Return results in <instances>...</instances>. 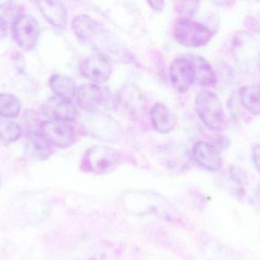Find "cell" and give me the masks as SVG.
Wrapping results in <instances>:
<instances>
[{
	"instance_id": "obj_1",
	"label": "cell",
	"mask_w": 260,
	"mask_h": 260,
	"mask_svg": "<svg viewBox=\"0 0 260 260\" xmlns=\"http://www.w3.org/2000/svg\"><path fill=\"white\" fill-rule=\"evenodd\" d=\"M196 113L202 122L213 131H222L226 127V116L220 100L210 90H202L194 100Z\"/></svg>"
},
{
	"instance_id": "obj_2",
	"label": "cell",
	"mask_w": 260,
	"mask_h": 260,
	"mask_svg": "<svg viewBox=\"0 0 260 260\" xmlns=\"http://www.w3.org/2000/svg\"><path fill=\"white\" fill-rule=\"evenodd\" d=\"M119 161V153L115 149L105 145H93L83 155L81 169L94 174H105L115 170Z\"/></svg>"
},
{
	"instance_id": "obj_3",
	"label": "cell",
	"mask_w": 260,
	"mask_h": 260,
	"mask_svg": "<svg viewBox=\"0 0 260 260\" xmlns=\"http://www.w3.org/2000/svg\"><path fill=\"white\" fill-rule=\"evenodd\" d=\"M174 36L176 41L183 46L200 48L211 40L213 34L211 29L203 24L182 19L175 25Z\"/></svg>"
},
{
	"instance_id": "obj_4",
	"label": "cell",
	"mask_w": 260,
	"mask_h": 260,
	"mask_svg": "<svg viewBox=\"0 0 260 260\" xmlns=\"http://www.w3.org/2000/svg\"><path fill=\"white\" fill-rule=\"evenodd\" d=\"M13 39L24 51H31L37 45L41 28L36 18L30 15H19L15 18L12 26Z\"/></svg>"
},
{
	"instance_id": "obj_5",
	"label": "cell",
	"mask_w": 260,
	"mask_h": 260,
	"mask_svg": "<svg viewBox=\"0 0 260 260\" xmlns=\"http://www.w3.org/2000/svg\"><path fill=\"white\" fill-rule=\"evenodd\" d=\"M40 132L50 144L59 148H69L75 143V131L73 126L65 121H43Z\"/></svg>"
},
{
	"instance_id": "obj_6",
	"label": "cell",
	"mask_w": 260,
	"mask_h": 260,
	"mask_svg": "<svg viewBox=\"0 0 260 260\" xmlns=\"http://www.w3.org/2000/svg\"><path fill=\"white\" fill-rule=\"evenodd\" d=\"M172 86L179 93L186 92L196 83V72L192 62L187 55L173 60L170 68Z\"/></svg>"
},
{
	"instance_id": "obj_7",
	"label": "cell",
	"mask_w": 260,
	"mask_h": 260,
	"mask_svg": "<svg viewBox=\"0 0 260 260\" xmlns=\"http://www.w3.org/2000/svg\"><path fill=\"white\" fill-rule=\"evenodd\" d=\"M80 71L84 78L93 83H105L112 75L110 58L100 52L88 56L80 63Z\"/></svg>"
},
{
	"instance_id": "obj_8",
	"label": "cell",
	"mask_w": 260,
	"mask_h": 260,
	"mask_svg": "<svg viewBox=\"0 0 260 260\" xmlns=\"http://www.w3.org/2000/svg\"><path fill=\"white\" fill-rule=\"evenodd\" d=\"M45 116L55 121H73L77 118V106L71 100L54 96L48 99L43 106Z\"/></svg>"
},
{
	"instance_id": "obj_9",
	"label": "cell",
	"mask_w": 260,
	"mask_h": 260,
	"mask_svg": "<svg viewBox=\"0 0 260 260\" xmlns=\"http://www.w3.org/2000/svg\"><path fill=\"white\" fill-rule=\"evenodd\" d=\"M75 36L85 42H94L106 32L101 24L87 15H78L72 21Z\"/></svg>"
},
{
	"instance_id": "obj_10",
	"label": "cell",
	"mask_w": 260,
	"mask_h": 260,
	"mask_svg": "<svg viewBox=\"0 0 260 260\" xmlns=\"http://www.w3.org/2000/svg\"><path fill=\"white\" fill-rule=\"evenodd\" d=\"M193 158L201 167L217 171L222 166L221 156L214 146L205 141H198L193 146Z\"/></svg>"
},
{
	"instance_id": "obj_11",
	"label": "cell",
	"mask_w": 260,
	"mask_h": 260,
	"mask_svg": "<svg viewBox=\"0 0 260 260\" xmlns=\"http://www.w3.org/2000/svg\"><path fill=\"white\" fill-rule=\"evenodd\" d=\"M76 96L80 109L87 113H93L101 106L103 92L101 88L95 83H85L78 88Z\"/></svg>"
},
{
	"instance_id": "obj_12",
	"label": "cell",
	"mask_w": 260,
	"mask_h": 260,
	"mask_svg": "<svg viewBox=\"0 0 260 260\" xmlns=\"http://www.w3.org/2000/svg\"><path fill=\"white\" fill-rule=\"evenodd\" d=\"M47 22L57 29H63L68 22V11L60 1H39L36 3Z\"/></svg>"
},
{
	"instance_id": "obj_13",
	"label": "cell",
	"mask_w": 260,
	"mask_h": 260,
	"mask_svg": "<svg viewBox=\"0 0 260 260\" xmlns=\"http://www.w3.org/2000/svg\"><path fill=\"white\" fill-rule=\"evenodd\" d=\"M25 153L31 160L45 161L52 156L54 149L41 133L33 134L27 135Z\"/></svg>"
},
{
	"instance_id": "obj_14",
	"label": "cell",
	"mask_w": 260,
	"mask_h": 260,
	"mask_svg": "<svg viewBox=\"0 0 260 260\" xmlns=\"http://www.w3.org/2000/svg\"><path fill=\"white\" fill-rule=\"evenodd\" d=\"M150 119L153 128L159 133H170L176 126V119L174 115L162 103H156L152 107Z\"/></svg>"
},
{
	"instance_id": "obj_15",
	"label": "cell",
	"mask_w": 260,
	"mask_h": 260,
	"mask_svg": "<svg viewBox=\"0 0 260 260\" xmlns=\"http://www.w3.org/2000/svg\"><path fill=\"white\" fill-rule=\"evenodd\" d=\"M188 56L194 66L196 83L204 87L214 86L217 82V77L211 63L201 56L194 54H188Z\"/></svg>"
},
{
	"instance_id": "obj_16",
	"label": "cell",
	"mask_w": 260,
	"mask_h": 260,
	"mask_svg": "<svg viewBox=\"0 0 260 260\" xmlns=\"http://www.w3.org/2000/svg\"><path fill=\"white\" fill-rule=\"evenodd\" d=\"M118 100L122 107L132 113L141 110L146 101L142 91L135 85L124 86L118 94Z\"/></svg>"
},
{
	"instance_id": "obj_17",
	"label": "cell",
	"mask_w": 260,
	"mask_h": 260,
	"mask_svg": "<svg viewBox=\"0 0 260 260\" xmlns=\"http://www.w3.org/2000/svg\"><path fill=\"white\" fill-rule=\"evenodd\" d=\"M50 87L56 96L71 100L76 96V83L71 77L63 74H54L50 78Z\"/></svg>"
},
{
	"instance_id": "obj_18",
	"label": "cell",
	"mask_w": 260,
	"mask_h": 260,
	"mask_svg": "<svg viewBox=\"0 0 260 260\" xmlns=\"http://www.w3.org/2000/svg\"><path fill=\"white\" fill-rule=\"evenodd\" d=\"M240 102L243 107L254 115L259 114V86L249 85L240 88L239 91Z\"/></svg>"
},
{
	"instance_id": "obj_19",
	"label": "cell",
	"mask_w": 260,
	"mask_h": 260,
	"mask_svg": "<svg viewBox=\"0 0 260 260\" xmlns=\"http://www.w3.org/2000/svg\"><path fill=\"white\" fill-rule=\"evenodd\" d=\"M22 103L16 95L0 93V116L6 118H16L20 113Z\"/></svg>"
},
{
	"instance_id": "obj_20",
	"label": "cell",
	"mask_w": 260,
	"mask_h": 260,
	"mask_svg": "<svg viewBox=\"0 0 260 260\" xmlns=\"http://www.w3.org/2000/svg\"><path fill=\"white\" fill-rule=\"evenodd\" d=\"M22 134V127L16 121L5 120L0 121V142L9 145L17 141Z\"/></svg>"
},
{
	"instance_id": "obj_21",
	"label": "cell",
	"mask_w": 260,
	"mask_h": 260,
	"mask_svg": "<svg viewBox=\"0 0 260 260\" xmlns=\"http://www.w3.org/2000/svg\"><path fill=\"white\" fill-rule=\"evenodd\" d=\"M36 116L34 112H28L24 116L23 127H21L22 131H25L27 135L41 133V125L43 121H41L40 118Z\"/></svg>"
},
{
	"instance_id": "obj_22",
	"label": "cell",
	"mask_w": 260,
	"mask_h": 260,
	"mask_svg": "<svg viewBox=\"0 0 260 260\" xmlns=\"http://www.w3.org/2000/svg\"><path fill=\"white\" fill-rule=\"evenodd\" d=\"M8 34V22L0 16V41L4 40Z\"/></svg>"
},
{
	"instance_id": "obj_23",
	"label": "cell",
	"mask_w": 260,
	"mask_h": 260,
	"mask_svg": "<svg viewBox=\"0 0 260 260\" xmlns=\"http://www.w3.org/2000/svg\"><path fill=\"white\" fill-rule=\"evenodd\" d=\"M252 157H253L254 164L256 167L257 170L258 169V162H259V146L258 144L254 146L252 148Z\"/></svg>"
},
{
	"instance_id": "obj_24",
	"label": "cell",
	"mask_w": 260,
	"mask_h": 260,
	"mask_svg": "<svg viewBox=\"0 0 260 260\" xmlns=\"http://www.w3.org/2000/svg\"><path fill=\"white\" fill-rule=\"evenodd\" d=\"M147 4L150 6L152 9L155 11H161L164 9V2L162 1H155V2H147Z\"/></svg>"
},
{
	"instance_id": "obj_25",
	"label": "cell",
	"mask_w": 260,
	"mask_h": 260,
	"mask_svg": "<svg viewBox=\"0 0 260 260\" xmlns=\"http://www.w3.org/2000/svg\"><path fill=\"white\" fill-rule=\"evenodd\" d=\"M13 4V2H3V1H0V8H9V7H10V5H12Z\"/></svg>"
},
{
	"instance_id": "obj_26",
	"label": "cell",
	"mask_w": 260,
	"mask_h": 260,
	"mask_svg": "<svg viewBox=\"0 0 260 260\" xmlns=\"http://www.w3.org/2000/svg\"><path fill=\"white\" fill-rule=\"evenodd\" d=\"M0 185H1V176H0Z\"/></svg>"
}]
</instances>
